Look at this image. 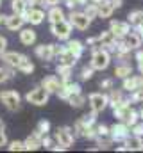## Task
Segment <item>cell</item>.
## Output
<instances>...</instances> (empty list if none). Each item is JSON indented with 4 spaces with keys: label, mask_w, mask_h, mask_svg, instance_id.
<instances>
[{
    "label": "cell",
    "mask_w": 143,
    "mask_h": 153,
    "mask_svg": "<svg viewBox=\"0 0 143 153\" xmlns=\"http://www.w3.org/2000/svg\"><path fill=\"white\" fill-rule=\"evenodd\" d=\"M111 62V53L107 48H95L93 50V55H91V66L95 70H106Z\"/></svg>",
    "instance_id": "cell-1"
},
{
    "label": "cell",
    "mask_w": 143,
    "mask_h": 153,
    "mask_svg": "<svg viewBox=\"0 0 143 153\" xmlns=\"http://www.w3.org/2000/svg\"><path fill=\"white\" fill-rule=\"evenodd\" d=\"M132 134V130H131V126L127 125V123H116V125H113L111 128H109V135H111V139L114 141V143H125V139L129 137Z\"/></svg>",
    "instance_id": "cell-2"
},
{
    "label": "cell",
    "mask_w": 143,
    "mask_h": 153,
    "mask_svg": "<svg viewBox=\"0 0 143 153\" xmlns=\"http://www.w3.org/2000/svg\"><path fill=\"white\" fill-rule=\"evenodd\" d=\"M107 105H109V96L102 94V93H93V94H90V107H91V112L100 114Z\"/></svg>",
    "instance_id": "cell-3"
},
{
    "label": "cell",
    "mask_w": 143,
    "mask_h": 153,
    "mask_svg": "<svg viewBox=\"0 0 143 153\" xmlns=\"http://www.w3.org/2000/svg\"><path fill=\"white\" fill-rule=\"evenodd\" d=\"M0 100L9 111H16L20 107V96H18L16 91H4V93H0Z\"/></svg>",
    "instance_id": "cell-4"
},
{
    "label": "cell",
    "mask_w": 143,
    "mask_h": 153,
    "mask_svg": "<svg viewBox=\"0 0 143 153\" xmlns=\"http://www.w3.org/2000/svg\"><path fill=\"white\" fill-rule=\"evenodd\" d=\"M70 23L73 27H77L79 30H86L91 25V18L86 13H72L70 14Z\"/></svg>",
    "instance_id": "cell-5"
},
{
    "label": "cell",
    "mask_w": 143,
    "mask_h": 153,
    "mask_svg": "<svg viewBox=\"0 0 143 153\" xmlns=\"http://www.w3.org/2000/svg\"><path fill=\"white\" fill-rule=\"evenodd\" d=\"M27 102H31L34 105H45L48 102V91L45 87H38L27 94Z\"/></svg>",
    "instance_id": "cell-6"
},
{
    "label": "cell",
    "mask_w": 143,
    "mask_h": 153,
    "mask_svg": "<svg viewBox=\"0 0 143 153\" xmlns=\"http://www.w3.org/2000/svg\"><path fill=\"white\" fill-rule=\"evenodd\" d=\"M52 32H54L56 38L68 39L70 38V32H72V23L70 22H65V20H61L57 23H52Z\"/></svg>",
    "instance_id": "cell-7"
},
{
    "label": "cell",
    "mask_w": 143,
    "mask_h": 153,
    "mask_svg": "<svg viewBox=\"0 0 143 153\" xmlns=\"http://www.w3.org/2000/svg\"><path fill=\"white\" fill-rule=\"evenodd\" d=\"M63 50H65V48H57L56 45H47V46H45V45H41V46H38V48H36V53H38V57H41L43 61H50L56 53L59 55Z\"/></svg>",
    "instance_id": "cell-8"
},
{
    "label": "cell",
    "mask_w": 143,
    "mask_h": 153,
    "mask_svg": "<svg viewBox=\"0 0 143 153\" xmlns=\"http://www.w3.org/2000/svg\"><path fill=\"white\" fill-rule=\"evenodd\" d=\"M109 30L116 36L118 39L125 38L129 32H131V23L129 22H120V20H114V22H111V27H109Z\"/></svg>",
    "instance_id": "cell-9"
},
{
    "label": "cell",
    "mask_w": 143,
    "mask_h": 153,
    "mask_svg": "<svg viewBox=\"0 0 143 153\" xmlns=\"http://www.w3.org/2000/svg\"><path fill=\"white\" fill-rule=\"evenodd\" d=\"M129 103H131V102L123 100L122 103H118L116 107H113V114H114V117H116V119H120V121H125V119L129 117V114L134 111V109H132Z\"/></svg>",
    "instance_id": "cell-10"
},
{
    "label": "cell",
    "mask_w": 143,
    "mask_h": 153,
    "mask_svg": "<svg viewBox=\"0 0 143 153\" xmlns=\"http://www.w3.org/2000/svg\"><path fill=\"white\" fill-rule=\"evenodd\" d=\"M122 39H123V43H125L131 50H138V48H141V45H143V38L138 30H131L125 38H122Z\"/></svg>",
    "instance_id": "cell-11"
},
{
    "label": "cell",
    "mask_w": 143,
    "mask_h": 153,
    "mask_svg": "<svg viewBox=\"0 0 143 153\" xmlns=\"http://www.w3.org/2000/svg\"><path fill=\"white\" fill-rule=\"evenodd\" d=\"M56 139H57L59 146H63V148H70L73 144V135H72V132L68 128H59L56 132Z\"/></svg>",
    "instance_id": "cell-12"
},
{
    "label": "cell",
    "mask_w": 143,
    "mask_h": 153,
    "mask_svg": "<svg viewBox=\"0 0 143 153\" xmlns=\"http://www.w3.org/2000/svg\"><path fill=\"white\" fill-rule=\"evenodd\" d=\"M122 87L125 91H129V93L140 89L141 87V75H131V76H127V78H123V85Z\"/></svg>",
    "instance_id": "cell-13"
},
{
    "label": "cell",
    "mask_w": 143,
    "mask_h": 153,
    "mask_svg": "<svg viewBox=\"0 0 143 153\" xmlns=\"http://www.w3.org/2000/svg\"><path fill=\"white\" fill-rule=\"evenodd\" d=\"M114 2L113 0H102L99 4V18H111V14L114 13Z\"/></svg>",
    "instance_id": "cell-14"
},
{
    "label": "cell",
    "mask_w": 143,
    "mask_h": 153,
    "mask_svg": "<svg viewBox=\"0 0 143 153\" xmlns=\"http://www.w3.org/2000/svg\"><path fill=\"white\" fill-rule=\"evenodd\" d=\"M48 93H57L59 91V87H61V82H59V78L54 75L47 76V78H43V84H41Z\"/></svg>",
    "instance_id": "cell-15"
},
{
    "label": "cell",
    "mask_w": 143,
    "mask_h": 153,
    "mask_svg": "<svg viewBox=\"0 0 143 153\" xmlns=\"http://www.w3.org/2000/svg\"><path fill=\"white\" fill-rule=\"evenodd\" d=\"M77 59L79 57H75L73 53H72L68 48H65L61 53H59V64H66V66H73L75 62H77Z\"/></svg>",
    "instance_id": "cell-16"
},
{
    "label": "cell",
    "mask_w": 143,
    "mask_h": 153,
    "mask_svg": "<svg viewBox=\"0 0 143 153\" xmlns=\"http://www.w3.org/2000/svg\"><path fill=\"white\" fill-rule=\"evenodd\" d=\"M114 75L118 76V78H127V76L132 75V66L127 64V62H122V64H118L114 68Z\"/></svg>",
    "instance_id": "cell-17"
},
{
    "label": "cell",
    "mask_w": 143,
    "mask_h": 153,
    "mask_svg": "<svg viewBox=\"0 0 143 153\" xmlns=\"http://www.w3.org/2000/svg\"><path fill=\"white\" fill-rule=\"evenodd\" d=\"M125 146L129 148V152H136V150H143V143H141V137L138 135H129L125 139Z\"/></svg>",
    "instance_id": "cell-18"
},
{
    "label": "cell",
    "mask_w": 143,
    "mask_h": 153,
    "mask_svg": "<svg viewBox=\"0 0 143 153\" xmlns=\"http://www.w3.org/2000/svg\"><path fill=\"white\" fill-rule=\"evenodd\" d=\"M43 18H45L43 11H39V9H31V13L27 14V18H25V20H29V22H31V23H34V25H39V23L43 22Z\"/></svg>",
    "instance_id": "cell-19"
},
{
    "label": "cell",
    "mask_w": 143,
    "mask_h": 153,
    "mask_svg": "<svg viewBox=\"0 0 143 153\" xmlns=\"http://www.w3.org/2000/svg\"><path fill=\"white\" fill-rule=\"evenodd\" d=\"M141 20H143V11H131L129 16H127V22H129L131 27H134V29L141 23Z\"/></svg>",
    "instance_id": "cell-20"
},
{
    "label": "cell",
    "mask_w": 143,
    "mask_h": 153,
    "mask_svg": "<svg viewBox=\"0 0 143 153\" xmlns=\"http://www.w3.org/2000/svg\"><path fill=\"white\" fill-rule=\"evenodd\" d=\"M48 20H50L52 23H57V22L65 20V14H63V11H61L59 7L52 5V9H50V13H48Z\"/></svg>",
    "instance_id": "cell-21"
},
{
    "label": "cell",
    "mask_w": 143,
    "mask_h": 153,
    "mask_svg": "<svg viewBox=\"0 0 143 153\" xmlns=\"http://www.w3.org/2000/svg\"><path fill=\"white\" fill-rule=\"evenodd\" d=\"M23 20L25 18H22L20 14L16 16H11V18H7V29H11V30H16V29H20L22 27V23H23Z\"/></svg>",
    "instance_id": "cell-22"
},
{
    "label": "cell",
    "mask_w": 143,
    "mask_h": 153,
    "mask_svg": "<svg viewBox=\"0 0 143 153\" xmlns=\"http://www.w3.org/2000/svg\"><path fill=\"white\" fill-rule=\"evenodd\" d=\"M123 102V94L122 91H116V89H111V94H109V105L111 107H116L118 103Z\"/></svg>",
    "instance_id": "cell-23"
},
{
    "label": "cell",
    "mask_w": 143,
    "mask_h": 153,
    "mask_svg": "<svg viewBox=\"0 0 143 153\" xmlns=\"http://www.w3.org/2000/svg\"><path fill=\"white\" fill-rule=\"evenodd\" d=\"M66 48L70 50V52L73 53V55H75V57H81V55H82V50H84L82 43H81V41H75V39L68 43V46H66Z\"/></svg>",
    "instance_id": "cell-24"
},
{
    "label": "cell",
    "mask_w": 143,
    "mask_h": 153,
    "mask_svg": "<svg viewBox=\"0 0 143 153\" xmlns=\"http://www.w3.org/2000/svg\"><path fill=\"white\" fill-rule=\"evenodd\" d=\"M20 39H22V43H23V45H32V43L36 41L34 30H31V29H27V30H22Z\"/></svg>",
    "instance_id": "cell-25"
},
{
    "label": "cell",
    "mask_w": 143,
    "mask_h": 153,
    "mask_svg": "<svg viewBox=\"0 0 143 153\" xmlns=\"http://www.w3.org/2000/svg\"><path fill=\"white\" fill-rule=\"evenodd\" d=\"M22 57H23V55L11 52V53H5V55H4V61H5L7 64H11V66H18V64H20V61H22Z\"/></svg>",
    "instance_id": "cell-26"
},
{
    "label": "cell",
    "mask_w": 143,
    "mask_h": 153,
    "mask_svg": "<svg viewBox=\"0 0 143 153\" xmlns=\"http://www.w3.org/2000/svg\"><path fill=\"white\" fill-rule=\"evenodd\" d=\"M39 137H41V134H38V132L32 137H29L25 141V150H36V148H39Z\"/></svg>",
    "instance_id": "cell-27"
},
{
    "label": "cell",
    "mask_w": 143,
    "mask_h": 153,
    "mask_svg": "<svg viewBox=\"0 0 143 153\" xmlns=\"http://www.w3.org/2000/svg\"><path fill=\"white\" fill-rule=\"evenodd\" d=\"M16 68H18V70H22V71H23V73H27V75L34 71V64H32L31 61H27L25 57H22V61H20V64H18Z\"/></svg>",
    "instance_id": "cell-28"
},
{
    "label": "cell",
    "mask_w": 143,
    "mask_h": 153,
    "mask_svg": "<svg viewBox=\"0 0 143 153\" xmlns=\"http://www.w3.org/2000/svg\"><path fill=\"white\" fill-rule=\"evenodd\" d=\"M68 102H70V105H73V107H82V105H84V96H82L81 93L72 94L70 98H68Z\"/></svg>",
    "instance_id": "cell-29"
},
{
    "label": "cell",
    "mask_w": 143,
    "mask_h": 153,
    "mask_svg": "<svg viewBox=\"0 0 143 153\" xmlns=\"http://www.w3.org/2000/svg\"><path fill=\"white\" fill-rule=\"evenodd\" d=\"M90 18H97L99 16V4H86V11H84Z\"/></svg>",
    "instance_id": "cell-30"
},
{
    "label": "cell",
    "mask_w": 143,
    "mask_h": 153,
    "mask_svg": "<svg viewBox=\"0 0 143 153\" xmlns=\"http://www.w3.org/2000/svg\"><path fill=\"white\" fill-rule=\"evenodd\" d=\"M138 121H140V112H136V111H132V112L129 114V117H127V119H125L123 123H127L129 126H132V125H136Z\"/></svg>",
    "instance_id": "cell-31"
},
{
    "label": "cell",
    "mask_w": 143,
    "mask_h": 153,
    "mask_svg": "<svg viewBox=\"0 0 143 153\" xmlns=\"http://www.w3.org/2000/svg\"><path fill=\"white\" fill-rule=\"evenodd\" d=\"M131 130H132V135L143 137V121H141V119H140L136 125H132V126H131Z\"/></svg>",
    "instance_id": "cell-32"
},
{
    "label": "cell",
    "mask_w": 143,
    "mask_h": 153,
    "mask_svg": "<svg viewBox=\"0 0 143 153\" xmlns=\"http://www.w3.org/2000/svg\"><path fill=\"white\" fill-rule=\"evenodd\" d=\"M23 9H25V2H23V0H13V11H14V13L22 14Z\"/></svg>",
    "instance_id": "cell-33"
},
{
    "label": "cell",
    "mask_w": 143,
    "mask_h": 153,
    "mask_svg": "<svg viewBox=\"0 0 143 153\" xmlns=\"http://www.w3.org/2000/svg\"><path fill=\"white\" fill-rule=\"evenodd\" d=\"M131 100H132V102H138V103H143V87L136 89V91H132Z\"/></svg>",
    "instance_id": "cell-34"
},
{
    "label": "cell",
    "mask_w": 143,
    "mask_h": 153,
    "mask_svg": "<svg viewBox=\"0 0 143 153\" xmlns=\"http://www.w3.org/2000/svg\"><path fill=\"white\" fill-rule=\"evenodd\" d=\"M93 70H95L93 66H90V68H84V70L81 71V78H82V80H90V78L93 76Z\"/></svg>",
    "instance_id": "cell-35"
},
{
    "label": "cell",
    "mask_w": 143,
    "mask_h": 153,
    "mask_svg": "<svg viewBox=\"0 0 143 153\" xmlns=\"http://www.w3.org/2000/svg\"><path fill=\"white\" fill-rule=\"evenodd\" d=\"M48 128H50L48 121H39V125H38V130H36V132L43 135V134H47V132H48Z\"/></svg>",
    "instance_id": "cell-36"
},
{
    "label": "cell",
    "mask_w": 143,
    "mask_h": 153,
    "mask_svg": "<svg viewBox=\"0 0 143 153\" xmlns=\"http://www.w3.org/2000/svg\"><path fill=\"white\" fill-rule=\"evenodd\" d=\"M23 148H25V143H18V141H14V143L9 146L11 152H14V150H23Z\"/></svg>",
    "instance_id": "cell-37"
},
{
    "label": "cell",
    "mask_w": 143,
    "mask_h": 153,
    "mask_svg": "<svg viewBox=\"0 0 143 153\" xmlns=\"http://www.w3.org/2000/svg\"><path fill=\"white\" fill-rule=\"evenodd\" d=\"M100 87H102V89H113V78L102 80V82H100Z\"/></svg>",
    "instance_id": "cell-38"
},
{
    "label": "cell",
    "mask_w": 143,
    "mask_h": 153,
    "mask_svg": "<svg viewBox=\"0 0 143 153\" xmlns=\"http://www.w3.org/2000/svg\"><path fill=\"white\" fill-rule=\"evenodd\" d=\"M9 76H11V73H9L7 70H4V68H0V84H2V82H5V80H7Z\"/></svg>",
    "instance_id": "cell-39"
},
{
    "label": "cell",
    "mask_w": 143,
    "mask_h": 153,
    "mask_svg": "<svg viewBox=\"0 0 143 153\" xmlns=\"http://www.w3.org/2000/svg\"><path fill=\"white\" fill-rule=\"evenodd\" d=\"M4 50H5V39L0 38V53H4Z\"/></svg>",
    "instance_id": "cell-40"
},
{
    "label": "cell",
    "mask_w": 143,
    "mask_h": 153,
    "mask_svg": "<svg viewBox=\"0 0 143 153\" xmlns=\"http://www.w3.org/2000/svg\"><path fill=\"white\" fill-rule=\"evenodd\" d=\"M0 25H7V16L0 14Z\"/></svg>",
    "instance_id": "cell-41"
},
{
    "label": "cell",
    "mask_w": 143,
    "mask_h": 153,
    "mask_svg": "<svg viewBox=\"0 0 143 153\" xmlns=\"http://www.w3.org/2000/svg\"><path fill=\"white\" fill-rule=\"evenodd\" d=\"M5 144V135H4V132L0 130V146H4Z\"/></svg>",
    "instance_id": "cell-42"
},
{
    "label": "cell",
    "mask_w": 143,
    "mask_h": 153,
    "mask_svg": "<svg viewBox=\"0 0 143 153\" xmlns=\"http://www.w3.org/2000/svg\"><path fill=\"white\" fill-rule=\"evenodd\" d=\"M113 2H114V7H116V9L123 5V0H113Z\"/></svg>",
    "instance_id": "cell-43"
},
{
    "label": "cell",
    "mask_w": 143,
    "mask_h": 153,
    "mask_svg": "<svg viewBox=\"0 0 143 153\" xmlns=\"http://www.w3.org/2000/svg\"><path fill=\"white\" fill-rule=\"evenodd\" d=\"M43 2H45L47 5H56V4H57L59 0H43Z\"/></svg>",
    "instance_id": "cell-44"
},
{
    "label": "cell",
    "mask_w": 143,
    "mask_h": 153,
    "mask_svg": "<svg viewBox=\"0 0 143 153\" xmlns=\"http://www.w3.org/2000/svg\"><path fill=\"white\" fill-rule=\"evenodd\" d=\"M138 70H140V73H143V61L138 62Z\"/></svg>",
    "instance_id": "cell-45"
},
{
    "label": "cell",
    "mask_w": 143,
    "mask_h": 153,
    "mask_svg": "<svg viewBox=\"0 0 143 153\" xmlns=\"http://www.w3.org/2000/svg\"><path fill=\"white\" fill-rule=\"evenodd\" d=\"M140 119H141V121H143V107H141V109H140Z\"/></svg>",
    "instance_id": "cell-46"
},
{
    "label": "cell",
    "mask_w": 143,
    "mask_h": 153,
    "mask_svg": "<svg viewBox=\"0 0 143 153\" xmlns=\"http://www.w3.org/2000/svg\"><path fill=\"white\" fill-rule=\"evenodd\" d=\"M77 4H88V0H77Z\"/></svg>",
    "instance_id": "cell-47"
},
{
    "label": "cell",
    "mask_w": 143,
    "mask_h": 153,
    "mask_svg": "<svg viewBox=\"0 0 143 153\" xmlns=\"http://www.w3.org/2000/svg\"><path fill=\"white\" fill-rule=\"evenodd\" d=\"M90 2H95V4H100L102 0H90Z\"/></svg>",
    "instance_id": "cell-48"
},
{
    "label": "cell",
    "mask_w": 143,
    "mask_h": 153,
    "mask_svg": "<svg viewBox=\"0 0 143 153\" xmlns=\"http://www.w3.org/2000/svg\"><path fill=\"white\" fill-rule=\"evenodd\" d=\"M2 128H4V125H2V121H0V130H2Z\"/></svg>",
    "instance_id": "cell-49"
},
{
    "label": "cell",
    "mask_w": 143,
    "mask_h": 153,
    "mask_svg": "<svg viewBox=\"0 0 143 153\" xmlns=\"http://www.w3.org/2000/svg\"><path fill=\"white\" fill-rule=\"evenodd\" d=\"M141 87H143V73H141Z\"/></svg>",
    "instance_id": "cell-50"
},
{
    "label": "cell",
    "mask_w": 143,
    "mask_h": 153,
    "mask_svg": "<svg viewBox=\"0 0 143 153\" xmlns=\"http://www.w3.org/2000/svg\"><path fill=\"white\" fill-rule=\"evenodd\" d=\"M140 25H141V27H143V20H141V23H140ZM140 25H138V27H140Z\"/></svg>",
    "instance_id": "cell-51"
},
{
    "label": "cell",
    "mask_w": 143,
    "mask_h": 153,
    "mask_svg": "<svg viewBox=\"0 0 143 153\" xmlns=\"http://www.w3.org/2000/svg\"><path fill=\"white\" fill-rule=\"evenodd\" d=\"M141 143H143V137H141Z\"/></svg>",
    "instance_id": "cell-52"
}]
</instances>
